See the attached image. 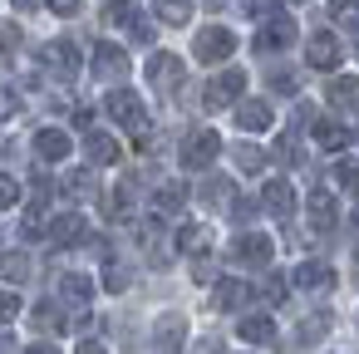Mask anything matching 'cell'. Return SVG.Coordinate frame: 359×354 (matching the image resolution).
Masks as SVG:
<instances>
[{
    "label": "cell",
    "instance_id": "cell-21",
    "mask_svg": "<svg viewBox=\"0 0 359 354\" xmlns=\"http://www.w3.org/2000/svg\"><path fill=\"white\" fill-rule=\"evenodd\" d=\"M236 334H241L246 344H271V339H276V320H271V315H246V320L236 325Z\"/></svg>",
    "mask_w": 359,
    "mask_h": 354
},
{
    "label": "cell",
    "instance_id": "cell-43",
    "mask_svg": "<svg viewBox=\"0 0 359 354\" xmlns=\"http://www.w3.org/2000/svg\"><path fill=\"white\" fill-rule=\"evenodd\" d=\"M79 354H109V349H104L99 339H84V344H79Z\"/></svg>",
    "mask_w": 359,
    "mask_h": 354
},
{
    "label": "cell",
    "instance_id": "cell-27",
    "mask_svg": "<svg viewBox=\"0 0 359 354\" xmlns=\"http://www.w3.org/2000/svg\"><path fill=\"white\" fill-rule=\"evenodd\" d=\"M25 275H30V256H25V251H6V256H0V280L15 285V280H25Z\"/></svg>",
    "mask_w": 359,
    "mask_h": 354
},
{
    "label": "cell",
    "instance_id": "cell-41",
    "mask_svg": "<svg viewBox=\"0 0 359 354\" xmlns=\"http://www.w3.org/2000/svg\"><path fill=\"white\" fill-rule=\"evenodd\" d=\"M104 285H109V290H123V285H128V271H118V266H114V271L104 275Z\"/></svg>",
    "mask_w": 359,
    "mask_h": 354
},
{
    "label": "cell",
    "instance_id": "cell-9",
    "mask_svg": "<svg viewBox=\"0 0 359 354\" xmlns=\"http://www.w3.org/2000/svg\"><path fill=\"white\" fill-rule=\"evenodd\" d=\"M182 339H187V320H182L177 310H168V315L158 320V334H153L158 354H182Z\"/></svg>",
    "mask_w": 359,
    "mask_h": 354
},
{
    "label": "cell",
    "instance_id": "cell-5",
    "mask_svg": "<svg viewBox=\"0 0 359 354\" xmlns=\"http://www.w3.org/2000/svg\"><path fill=\"white\" fill-rule=\"evenodd\" d=\"M148 84L158 94H177L182 89V60L177 55H153L148 60Z\"/></svg>",
    "mask_w": 359,
    "mask_h": 354
},
{
    "label": "cell",
    "instance_id": "cell-16",
    "mask_svg": "<svg viewBox=\"0 0 359 354\" xmlns=\"http://www.w3.org/2000/svg\"><path fill=\"white\" fill-rule=\"evenodd\" d=\"M334 217H339V207H334L330 187H315V192H310V226H315V231H330Z\"/></svg>",
    "mask_w": 359,
    "mask_h": 354
},
{
    "label": "cell",
    "instance_id": "cell-18",
    "mask_svg": "<svg viewBox=\"0 0 359 354\" xmlns=\"http://www.w3.org/2000/svg\"><path fill=\"white\" fill-rule=\"evenodd\" d=\"M60 300H65V305H89V300H94V280H89L84 271L60 275Z\"/></svg>",
    "mask_w": 359,
    "mask_h": 354
},
{
    "label": "cell",
    "instance_id": "cell-37",
    "mask_svg": "<svg viewBox=\"0 0 359 354\" xmlns=\"http://www.w3.org/2000/svg\"><path fill=\"white\" fill-rule=\"evenodd\" d=\"M65 320H60V310H50V305H40L35 310V329H60Z\"/></svg>",
    "mask_w": 359,
    "mask_h": 354
},
{
    "label": "cell",
    "instance_id": "cell-19",
    "mask_svg": "<svg viewBox=\"0 0 359 354\" xmlns=\"http://www.w3.org/2000/svg\"><path fill=\"white\" fill-rule=\"evenodd\" d=\"M325 99H330L334 109H349V114H359V79H349V74H339V79H330V89H325Z\"/></svg>",
    "mask_w": 359,
    "mask_h": 354
},
{
    "label": "cell",
    "instance_id": "cell-34",
    "mask_svg": "<svg viewBox=\"0 0 359 354\" xmlns=\"http://www.w3.org/2000/svg\"><path fill=\"white\" fill-rule=\"evenodd\" d=\"M325 329H330V315H310V320H305V325H300V339H305V344H310V339H320V334H325Z\"/></svg>",
    "mask_w": 359,
    "mask_h": 354
},
{
    "label": "cell",
    "instance_id": "cell-38",
    "mask_svg": "<svg viewBox=\"0 0 359 354\" xmlns=\"http://www.w3.org/2000/svg\"><path fill=\"white\" fill-rule=\"evenodd\" d=\"M226 187H231V182H222V177H212V182H207V187H202V197H207V202H217V207H222V202H226Z\"/></svg>",
    "mask_w": 359,
    "mask_h": 354
},
{
    "label": "cell",
    "instance_id": "cell-22",
    "mask_svg": "<svg viewBox=\"0 0 359 354\" xmlns=\"http://www.w3.org/2000/svg\"><path fill=\"white\" fill-rule=\"evenodd\" d=\"M84 153H89L94 168H109V163H118V138H109V133H89Z\"/></svg>",
    "mask_w": 359,
    "mask_h": 354
},
{
    "label": "cell",
    "instance_id": "cell-33",
    "mask_svg": "<svg viewBox=\"0 0 359 354\" xmlns=\"http://www.w3.org/2000/svg\"><path fill=\"white\" fill-rule=\"evenodd\" d=\"M236 168L256 172V168H266V153H261V148H236Z\"/></svg>",
    "mask_w": 359,
    "mask_h": 354
},
{
    "label": "cell",
    "instance_id": "cell-12",
    "mask_svg": "<svg viewBox=\"0 0 359 354\" xmlns=\"http://www.w3.org/2000/svg\"><path fill=\"white\" fill-rule=\"evenodd\" d=\"M35 153H40V163H65L69 158V133L65 128H40L35 133Z\"/></svg>",
    "mask_w": 359,
    "mask_h": 354
},
{
    "label": "cell",
    "instance_id": "cell-20",
    "mask_svg": "<svg viewBox=\"0 0 359 354\" xmlns=\"http://www.w3.org/2000/svg\"><path fill=\"white\" fill-rule=\"evenodd\" d=\"M246 295H251L246 280H217V285H212V305H217V310H241Z\"/></svg>",
    "mask_w": 359,
    "mask_h": 354
},
{
    "label": "cell",
    "instance_id": "cell-2",
    "mask_svg": "<svg viewBox=\"0 0 359 354\" xmlns=\"http://www.w3.org/2000/svg\"><path fill=\"white\" fill-rule=\"evenodd\" d=\"M231 50H236V35H231L226 25H207V30H197V40H192V55H197L202 64H222Z\"/></svg>",
    "mask_w": 359,
    "mask_h": 354
},
{
    "label": "cell",
    "instance_id": "cell-45",
    "mask_svg": "<svg viewBox=\"0 0 359 354\" xmlns=\"http://www.w3.org/2000/svg\"><path fill=\"white\" fill-rule=\"evenodd\" d=\"M40 6V0H15V11H35Z\"/></svg>",
    "mask_w": 359,
    "mask_h": 354
},
{
    "label": "cell",
    "instance_id": "cell-7",
    "mask_svg": "<svg viewBox=\"0 0 359 354\" xmlns=\"http://www.w3.org/2000/svg\"><path fill=\"white\" fill-rule=\"evenodd\" d=\"M305 60H310V69H339L344 50H339V40H334L330 30H320V35L305 40Z\"/></svg>",
    "mask_w": 359,
    "mask_h": 354
},
{
    "label": "cell",
    "instance_id": "cell-1",
    "mask_svg": "<svg viewBox=\"0 0 359 354\" xmlns=\"http://www.w3.org/2000/svg\"><path fill=\"white\" fill-rule=\"evenodd\" d=\"M104 109H109V118L114 123H123L133 138H138V148L148 153V143H153V128H148V114H143V99L133 94V89H114L109 99H104Z\"/></svg>",
    "mask_w": 359,
    "mask_h": 354
},
{
    "label": "cell",
    "instance_id": "cell-46",
    "mask_svg": "<svg viewBox=\"0 0 359 354\" xmlns=\"http://www.w3.org/2000/svg\"><path fill=\"white\" fill-rule=\"evenodd\" d=\"M354 261H359V251H354Z\"/></svg>",
    "mask_w": 359,
    "mask_h": 354
},
{
    "label": "cell",
    "instance_id": "cell-4",
    "mask_svg": "<svg viewBox=\"0 0 359 354\" xmlns=\"http://www.w3.org/2000/svg\"><path fill=\"white\" fill-rule=\"evenodd\" d=\"M241 89H246V74H241V69H222V74L207 84L202 104H207V109H226V104H236V99H241Z\"/></svg>",
    "mask_w": 359,
    "mask_h": 354
},
{
    "label": "cell",
    "instance_id": "cell-3",
    "mask_svg": "<svg viewBox=\"0 0 359 354\" xmlns=\"http://www.w3.org/2000/svg\"><path fill=\"white\" fill-rule=\"evenodd\" d=\"M217 153H222V138H217V128H197V133L187 138V148H182V168H187V172H197V168H212V163H217Z\"/></svg>",
    "mask_w": 359,
    "mask_h": 354
},
{
    "label": "cell",
    "instance_id": "cell-13",
    "mask_svg": "<svg viewBox=\"0 0 359 354\" xmlns=\"http://www.w3.org/2000/svg\"><path fill=\"white\" fill-rule=\"evenodd\" d=\"M261 202H266L271 217H290V212H295V187H290L285 177H271L266 192H261Z\"/></svg>",
    "mask_w": 359,
    "mask_h": 354
},
{
    "label": "cell",
    "instance_id": "cell-28",
    "mask_svg": "<svg viewBox=\"0 0 359 354\" xmlns=\"http://www.w3.org/2000/svg\"><path fill=\"white\" fill-rule=\"evenodd\" d=\"M330 20L339 30H359V0H330Z\"/></svg>",
    "mask_w": 359,
    "mask_h": 354
},
{
    "label": "cell",
    "instance_id": "cell-30",
    "mask_svg": "<svg viewBox=\"0 0 359 354\" xmlns=\"http://www.w3.org/2000/svg\"><path fill=\"white\" fill-rule=\"evenodd\" d=\"M15 45H20V25L15 20H0V60L15 55Z\"/></svg>",
    "mask_w": 359,
    "mask_h": 354
},
{
    "label": "cell",
    "instance_id": "cell-26",
    "mask_svg": "<svg viewBox=\"0 0 359 354\" xmlns=\"http://www.w3.org/2000/svg\"><path fill=\"white\" fill-rule=\"evenodd\" d=\"M207 226H197V222H187V226H177V251H187V256H202L207 251Z\"/></svg>",
    "mask_w": 359,
    "mask_h": 354
},
{
    "label": "cell",
    "instance_id": "cell-10",
    "mask_svg": "<svg viewBox=\"0 0 359 354\" xmlns=\"http://www.w3.org/2000/svg\"><path fill=\"white\" fill-rule=\"evenodd\" d=\"M94 74H99V79H123V74H128V55H123L118 45H109V40H99V45H94Z\"/></svg>",
    "mask_w": 359,
    "mask_h": 354
},
{
    "label": "cell",
    "instance_id": "cell-17",
    "mask_svg": "<svg viewBox=\"0 0 359 354\" xmlns=\"http://www.w3.org/2000/svg\"><path fill=\"white\" fill-rule=\"evenodd\" d=\"M300 290H330L334 285V271L325 266V261H305V266H295V275H290Z\"/></svg>",
    "mask_w": 359,
    "mask_h": 354
},
{
    "label": "cell",
    "instance_id": "cell-29",
    "mask_svg": "<svg viewBox=\"0 0 359 354\" xmlns=\"http://www.w3.org/2000/svg\"><path fill=\"white\" fill-rule=\"evenodd\" d=\"M11 207H20V182L11 172H0V212H11Z\"/></svg>",
    "mask_w": 359,
    "mask_h": 354
},
{
    "label": "cell",
    "instance_id": "cell-39",
    "mask_svg": "<svg viewBox=\"0 0 359 354\" xmlns=\"http://www.w3.org/2000/svg\"><path fill=\"white\" fill-rule=\"evenodd\" d=\"M266 300H285V280L280 275H266Z\"/></svg>",
    "mask_w": 359,
    "mask_h": 354
},
{
    "label": "cell",
    "instance_id": "cell-36",
    "mask_svg": "<svg viewBox=\"0 0 359 354\" xmlns=\"http://www.w3.org/2000/svg\"><path fill=\"white\" fill-rule=\"evenodd\" d=\"M65 187H69L74 197H89V192H94V172H69V182H65Z\"/></svg>",
    "mask_w": 359,
    "mask_h": 354
},
{
    "label": "cell",
    "instance_id": "cell-32",
    "mask_svg": "<svg viewBox=\"0 0 359 354\" xmlns=\"http://www.w3.org/2000/svg\"><path fill=\"white\" fill-rule=\"evenodd\" d=\"M15 114H20V94L0 84V123H6V118H15Z\"/></svg>",
    "mask_w": 359,
    "mask_h": 354
},
{
    "label": "cell",
    "instance_id": "cell-40",
    "mask_svg": "<svg viewBox=\"0 0 359 354\" xmlns=\"http://www.w3.org/2000/svg\"><path fill=\"white\" fill-rule=\"evenodd\" d=\"M271 89H280V94H295V79H290V74H280V69H276V74H271Z\"/></svg>",
    "mask_w": 359,
    "mask_h": 354
},
{
    "label": "cell",
    "instance_id": "cell-44",
    "mask_svg": "<svg viewBox=\"0 0 359 354\" xmlns=\"http://www.w3.org/2000/svg\"><path fill=\"white\" fill-rule=\"evenodd\" d=\"M25 354H60V349H55V344H30Z\"/></svg>",
    "mask_w": 359,
    "mask_h": 354
},
{
    "label": "cell",
    "instance_id": "cell-6",
    "mask_svg": "<svg viewBox=\"0 0 359 354\" xmlns=\"http://www.w3.org/2000/svg\"><path fill=\"white\" fill-rule=\"evenodd\" d=\"M231 256H236V261H246V266H271L276 241H271L266 231H241V236H236V246H231Z\"/></svg>",
    "mask_w": 359,
    "mask_h": 354
},
{
    "label": "cell",
    "instance_id": "cell-24",
    "mask_svg": "<svg viewBox=\"0 0 359 354\" xmlns=\"http://www.w3.org/2000/svg\"><path fill=\"white\" fill-rule=\"evenodd\" d=\"M310 138H315V143H320V148H325V153H339V148H344V143H349V133H344V128H339V123H330V118H320V123H315V128H310Z\"/></svg>",
    "mask_w": 359,
    "mask_h": 354
},
{
    "label": "cell",
    "instance_id": "cell-8",
    "mask_svg": "<svg viewBox=\"0 0 359 354\" xmlns=\"http://www.w3.org/2000/svg\"><path fill=\"white\" fill-rule=\"evenodd\" d=\"M40 60H45V69H55L60 79H69V74H79V50H74L69 40H50V45L40 50Z\"/></svg>",
    "mask_w": 359,
    "mask_h": 354
},
{
    "label": "cell",
    "instance_id": "cell-15",
    "mask_svg": "<svg viewBox=\"0 0 359 354\" xmlns=\"http://www.w3.org/2000/svg\"><path fill=\"white\" fill-rule=\"evenodd\" d=\"M271 123H276V114H271V104H261V99H251V104L236 109V128H241V133H266Z\"/></svg>",
    "mask_w": 359,
    "mask_h": 354
},
{
    "label": "cell",
    "instance_id": "cell-31",
    "mask_svg": "<svg viewBox=\"0 0 359 354\" xmlns=\"http://www.w3.org/2000/svg\"><path fill=\"white\" fill-rule=\"evenodd\" d=\"M334 182H344L349 192H359V163H349V158L334 163Z\"/></svg>",
    "mask_w": 359,
    "mask_h": 354
},
{
    "label": "cell",
    "instance_id": "cell-42",
    "mask_svg": "<svg viewBox=\"0 0 359 354\" xmlns=\"http://www.w3.org/2000/svg\"><path fill=\"white\" fill-rule=\"evenodd\" d=\"M45 6H50L55 15H74V11H79V0H45Z\"/></svg>",
    "mask_w": 359,
    "mask_h": 354
},
{
    "label": "cell",
    "instance_id": "cell-11",
    "mask_svg": "<svg viewBox=\"0 0 359 354\" xmlns=\"http://www.w3.org/2000/svg\"><path fill=\"white\" fill-rule=\"evenodd\" d=\"M45 231H50L60 246H79V241H89V222H84L79 212H65V217H55Z\"/></svg>",
    "mask_w": 359,
    "mask_h": 354
},
{
    "label": "cell",
    "instance_id": "cell-25",
    "mask_svg": "<svg viewBox=\"0 0 359 354\" xmlns=\"http://www.w3.org/2000/svg\"><path fill=\"white\" fill-rule=\"evenodd\" d=\"M153 11L163 25H187L192 20V0H153Z\"/></svg>",
    "mask_w": 359,
    "mask_h": 354
},
{
    "label": "cell",
    "instance_id": "cell-14",
    "mask_svg": "<svg viewBox=\"0 0 359 354\" xmlns=\"http://www.w3.org/2000/svg\"><path fill=\"white\" fill-rule=\"evenodd\" d=\"M290 40H295V25H290L285 15H276V20H266V30L256 35V50H261V55H271V50H285Z\"/></svg>",
    "mask_w": 359,
    "mask_h": 354
},
{
    "label": "cell",
    "instance_id": "cell-23",
    "mask_svg": "<svg viewBox=\"0 0 359 354\" xmlns=\"http://www.w3.org/2000/svg\"><path fill=\"white\" fill-rule=\"evenodd\" d=\"M182 202H187V187L182 182H163L158 197H153V212L158 217H172V212H182Z\"/></svg>",
    "mask_w": 359,
    "mask_h": 354
},
{
    "label": "cell",
    "instance_id": "cell-35",
    "mask_svg": "<svg viewBox=\"0 0 359 354\" xmlns=\"http://www.w3.org/2000/svg\"><path fill=\"white\" fill-rule=\"evenodd\" d=\"M20 315V295L15 290H0V325H11Z\"/></svg>",
    "mask_w": 359,
    "mask_h": 354
}]
</instances>
